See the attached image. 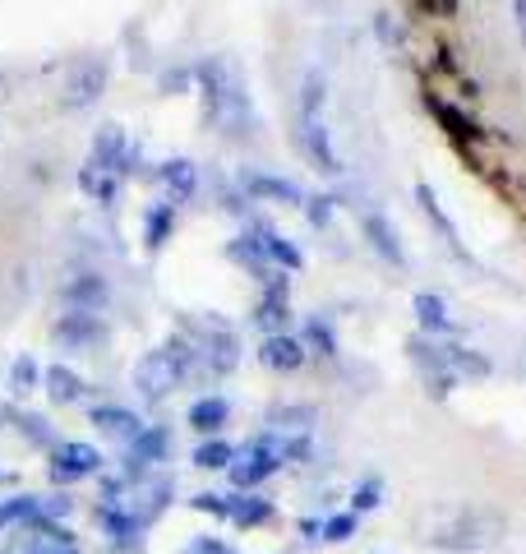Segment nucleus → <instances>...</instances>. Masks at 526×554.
I'll use <instances>...</instances> for the list:
<instances>
[{"label":"nucleus","mask_w":526,"mask_h":554,"mask_svg":"<svg viewBox=\"0 0 526 554\" xmlns=\"http://www.w3.org/2000/svg\"><path fill=\"white\" fill-rule=\"evenodd\" d=\"M420 379H425V393H430V398H448V393H453L457 388V374H420Z\"/></svg>","instance_id":"nucleus-40"},{"label":"nucleus","mask_w":526,"mask_h":554,"mask_svg":"<svg viewBox=\"0 0 526 554\" xmlns=\"http://www.w3.org/2000/svg\"><path fill=\"white\" fill-rule=\"evenodd\" d=\"M305 351H310V356H337V338H333V328L323 324V319H310V324H305Z\"/></svg>","instance_id":"nucleus-32"},{"label":"nucleus","mask_w":526,"mask_h":554,"mask_svg":"<svg viewBox=\"0 0 526 554\" xmlns=\"http://www.w3.org/2000/svg\"><path fill=\"white\" fill-rule=\"evenodd\" d=\"M494 531H499V518H485L480 513H462L453 527H434L425 541L439 545V550H453V554H467V550H480V545L494 541Z\"/></svg>","instance_id":"nucleus-5"},{"label":"nucleus","mask_w":526,"mask_h":554,"mask_svg":"<svg viewBox=\"0 0 526 554\" xmlns=\"http://www.w3.org/2000/svg\"><path fill=\"white\" fill-rule=\"evenodd\" d=\"M314 416H319L314 407H305V402H291V407H273V411H268V425H273L277 434H310Z\"/></svg>","instance_id":"nucleus-27"},{"label":"nucleus","mask_w":526,"mask_h":554,"mask_svg":"<svg viewBox=\"0 0 526 554\" xmlns=\"http://www.w3.org/2000/svg\"><path fill=\"white\" fill-rule=\"evenodd\" d=\"M360 231H365V241H370V250L379 254V259H388L393 268H407V250H402L393 222H388L379 208H365V213H360Z\"/></svg>","instance_id":"nucleus-10"},{"label":"nucleus","mask_w":526,"mask_h":554,"mask_svg":"<svg viewBox=\"0 0 526 554\" xmlns=\"http://www.w3.org/2000/svg\"><path fill=\"white\" fill-rule=\"evenodd\" d=\"M222 554H240V550H231V545H222Z\"/></svg>","instance_id":"nucleus-47"},{"label":"nucleus","mask_w":526,"mask_h":554,"mask_svg":"<svg viewBox=\"0 0 526 554\" xmlns=\"http://www.w3.org/2000/svg\"><path fill=\"white\" fill-rule=\"evenodd\" d=\"M157 181L167 185V194L176 199V204H185L194 190H199V171H194V162H185V157H176V162H167V167L157 171Z\"/></svg>","instance_id":"nucleus-24"},{"label":"nucleus","mask_w":526,"mask_h":554,"mask_svg":"<svg viewBox=\"0 0 526 554\" xmlns=\"http://www.w3.org/2000/svg\"><path fill=\"white\" fill-rule=\"evenodd\" d=\"M254 236H259V245H263V254H268V264L273 268H282V273H300V268H305V254H300L296 241H287L282 231L254 227Z\"/></svg>","instance_id":"nucleus-21"},{"label":"nucleus","mask_w":526,"mask_h":554,"mask_svg":"<svg viewBox=\"0 0 526 554\" xmlns=\"http://www.w3.org/2000/svg\"><path fill=\"white\" fill-rule=\"evenodd\" d=\"M360 531V518L356 513H333V518H323V536L319 541H328V545H342V541H351V536H356Z\"/></svg>","instance_id":"nucleus-33"},{"label":"nucleus","mask_w":526,"mask_h":554,"mask_svg":"<svg viewBox=\"0 0 526 554\" xmlns=\"http://www.w3.org/2000/svg\"><path fill=\"white\" fill-rule=\"evenodd\" d=\"M60 301L70 305V310H84V314H97L102 305L111 301V287H107V277H97V273H74L65 287H60Z\"/></svg>","instance_id":"nucleus-12"},{"label":"nucleus","mask_w":526,"mask_h":554,"mask_svg":"<svg viewBox=\"0 0 526 554\" xmlns=\"http://www.w3.org/2000/svg\"><path fill=\"white\" fill-rule=\"evenodd\" d=\"M93 425L102 434H116V439H125V444H130L134 434L144 430V425H139V416H134L130 407H93Z\"/></svg>","instance_id":"nucleus-26"},{"label":"nucleus","mask_w":526,"mask_h":554,"mask_svg":"<svg viewBox=\"0 0 526 554\" xmlns=\"http://www.w3.org/2000/svg\"><path fill=\"white\" fill-rule=\"evenodd\" d=\"M333 204L337 199H328V194H314V199H305V217H310V227H328L333 222Z\"/></svg>","instance_id":"nucleus-36"},{"label":"nucleus","mask_w":526,"mask_h":554,"mask_svg":"<svg viewBox=\"0 0 526 554\" xmlns=\"http://www.w3.org/2000/svg\"><path fill=\"white\" fill-rule=\"evenodd\" d=\"M79 185H84L88 194H97V199H102V204H111V199H116V181H102V176H97L93 167H88L84 176H79Z\"/></svg>","instance_id":"nucleus-39"},{"label":"nucleus","mask_w":526,"mask_h":554,"mask_svg":"<svg viewBox=\"0 0 526 554\" xmlns=\"http://www.w3.org/2000/svg\"><path fill=\"white\" fill-rule=\"evenodd\" d=\"M513 19H517V33L526 42V0H513Z\"/></svg>","instance_id":"nucleus-45"},{"label":"nucleus","mask_w":526,"mask_h":554,"mask_svg":"<svg viewBox=\"0 0 526 554\" xmlns=\"http://www.w3.org/2000/svg\"><path fill=\"white\" fill-rule=\"evenodd\" d=\"M14 425H19V430H24L33 444H51V434L42 430V421H37V416H14Z\"/></svg>","instance_id":"nucleus-42"},{"label":"nucleus","mask_w":526,"mask_h":554,"mask_svg":"<svg viewBox=\"0 0 526 554\" xmlns=\"http://www.w3.org/2000/svg\"><path fill=\"white\" fill-rule=\"evenodd\" d=\"M5 97H10V74L0 70V102H5Z\"/></svg>","instance_id":"nucleus-46"},{"label":"nucleus","mask_w":526,"mask_h":554,"mask_svg":"<svg viewBox=\"0 0 526 554\" xmlns=\"http://www.w3.org/2000/svg\"><path fill=\"white\" fill-rule=\"evenodd\" d=\"M171 227H176V208H171V204L153 208V213H148V222H144V241H148V250H157V245L167 241Z\"/></svg>","instance_id":"nucleus-30"},{"label":"nucleus","mask_w":526,"mask_h":554,"mask_svg":"<svg viewBox=\"0 0 526 554\" xmlns=\"http://www.w3.org/2000/svg\"><path fill=\"white\" fill-rule=\"evenodd\" d=\"M102 467V453L84 439H65V444L51 448V481L56 485H70V481H84L93 471Z\"/></svg>","instance_id":"nucleus-7"},{"label":"nucleus","mask_w":526,"mask_h":554,"mask_svg":"<svg viewBox=\"0 0 526 554\" xmlns=\"http://www.w3.org/2000/svg\"><path fill=\"white\" fill-rule=\"evenodd\" d=\"M245 194L254 199H273V204H291V208H305V190L287 176H263V171H245Z\"/></svg>","instance_id":"nucleus-17"},{"label":"nucleus","mask_w":526,"mask_h":554,"mask_svg":"<svg viewBox=\"0 0 526 554\" xmlns=\"http://www.w3.org/2000/svg\"><path fill=\"white\" fill-rule=\"evenodd\" d=\"M411 310H416L420 333H430V338H453L457 333V319L448 314V301L434 296V291H416V296H411Z\"/></svg>","instance_id":"nucleus-14"},{"label":"nucleus","mask_w":526,"mask_h":554,"mask_svg":"<svg viewBox=\"0 0 526 554\" xmlns=\"http://www.w3.org/2000/svg\"><path fill=\"white\" fill-rule=\"evenodd\" d=\"M300 148L310 153V162L323 171V176H337V171H342V157L333 153V139H328V125H323L319 116L300 125Z\"/></svg>","instance_id":"nucleus-16"},{"label":"nucleus","mask_w":526,"mask_h":554,"mask_svg":"<svg viewBox=\"0 0 526 554\" xmlns=\"http://www.w3.org/2000/svg\"><path fill=\"white\" fill-rule=\"evenodd\" d=\"M171 453V430L167 425H144V430L130 439V453H125V481H144V471L153 462H162Z\"/></svg>","instance_id":"nucleus-8"},{"label":"nucleus","mask_w":526,"mask_h":554,"mask_svg":"<svg viewBox=\"0 0 526 554\" xmlns=\"http://www.w3.org/2000/svg\"><path fill=\"white\" fill-rule=\"evenodd\" d=\"M51 338L70 351H88V347H102V342H107V324H102V314L70 310L56 328H51Z\"/></svg>","instance_id":"nucleus-9"},{"label":"nucleus","mask_w":526,"mask_h":554,"mask_svg":"<svg viewBox=\"0 0 526 554\" xmlns=\"http://www.w3.org/2000/svg\"><path fill=\"white\" fill-rule=\"evenodd\" d=\"M65 513H70V499H65V494H51V499H37V513H33V518H42V522H60Z\"/></svg>","instance_id":"nucleus-38"},{"label":"nucleus","mask_w":526,"mask_h":554,"mask_svg":"<svg viewBox=\"0 0 526 554\" xmlns=\"http://www.w3.org/2000/svg\"><path fill=\"white\" fill-rule=\"evenodd\" d=\"M425 111H430L434 121L443 125V134H448V139H453L462 153H471L476 144H485V130H480V121L471 116V111L457 107V102H448V97L425 93Z\"/></svg>","instance_id":"nucleus-6"},{"label":"nucleus","mask_w":526,"mask_h":554,"mask_svg":"<svg viewBox=\"0 0 526 554\" xmlns=\"http://www.w3.org/2000/svg\"><path fill=\"white\" fill-rule=\"evenodd\" d=\"M236 453L240 448L236 444H227V439H204V444L194 448V467H204V471H227L231 462H236Z\"/></svg>","instance_id":"nucleus-28"},{"label":"nucleus","mask_w":526,"mask_h":554,"mask_svg":"<svg viewBox=\"0 0 526 554\" xmlns=\"http://www.w3.org/2000/svg\"><path fill=\"white\" fill-rule=\"evenodd\" d=\"M199 88H204V102H208V121H213L222 134L240 139V134L254 130L250 93H245L240 74L231 70L222 56H208V61L199 65Z\"/></svg>","instance_id":"nucleus-1"},{"label":"nucleus","mask_w":526,"mask_h":554,"mask_svg":"<svg viewBox=\"0 0 526 554\" xmlns=\"http://www.w3.org/2000/svg\"><path fill=\"white\" fill-rule=\"evenodd\" d=\"M407 356L420 374H443L448 370V338H430V333H411L407 338ZM453 374V370H448Z\"/></svg>","instance_id":"nucleus-18"},{"label":"nucleus","mask_w":526,"mask_h":554,"mask_svg":"<svg viewBox=\"0 0 526 554\" xmlns=\"http://www.w3.org/2000/svg\"><path fill=\"white\" fill-rule=\"evenodd\" d=\"M416 204H420V213H425V217H430V222H434V227H439L443 245H448V250H453V254H457V259H467V264H471V254H467V245H462V231H457V222H453V217L443 213V204H439V194H434V190H430V185H425V181H420V185H416Z\"/></svg>","instance_id":"nucleus-15"},{"label":"nucleus","mask_w":526,"mask_h":554,"mask_svg":"<svg viewBox=\"0 0 526 554\" xmlns=\"http://www.w3.org/2000/svg\"><path fill=\"white\" fill-rule=\"evenodd\" d=\"M185 421H190L199 434H208V439H213V434L231 421V402L227 398H199L190 407V416H185Z\"/></svg>","instance_id":"nucleus-25"},{"label":"nucleus","mask_w":526,"mask_h":554,"mask_svg":"<svg viewBox=\"0 0 526 554\" xmlns=\"http://www.w3.org/2000/svg\"><path fill=\"white\" fill-rule=\"evenodd\" d=\"M180 554H222V541H217V536H194Z\"/></svg>","instance_id":"nucleus-43"},{"label":"nucleus","mask_w":526,"mask_h":554,"mask_svg":"<svg viewBox=\"0 0 526 554\" xmlns=\"http://www.w3.org/2000/svg\"><path fill=\"white\" fill-rule=\"evenodd\" d=\"M33 384H37V365L28 361V356H19V361H14V370H10V388H14V393H28Z\"/></svg>","instance_id":"nucleus-37"},{"label":"nucleus","mask_w":526,"mask_h":554,"mask_svg":"<svg viewBox=\"0 0 526 554\" xmlns=\"http://www.w3.org/2000/svg\"><path fill=\"white\" fill-rule=\"evenodd\" d=\"M305 361H310V351H305V342H300V338H291V333H273V338H263V347H259L263 370L296 374Z\"/></svg>","instance_id":"nucleus-11"},{"label":"nucleus","mask_w":526,"mask_h":554,"mask_svg":"<svg viewBox=\"0 0 526 554\" xmlns=\"http://www.w3.org/2000/svg\"><path fill=\"white\" fill-rule=\"evenodd\" d=\"M254 324L273 338V333H287V324H291V301H287V277L277 273L273 282H268V291H263V301H259V310H254Z\"/></svg>","instance_id":"nucleus-13"},{"label":"nucleus","mask_w":526,"mask_h":554,"mask_svg":"<svg viewBox=\"0 0 526 554\" xmlns=\"http://www.w3.org/2000/svg\"><path fill=\"white\" fill-rule=\"evenodd\" d=\"M125 162H130V144H125V130H116V125H102L93 139V167L97 171H125Z\"/></svg>","instance_id":"nucleus-19"},{"label":"nucleus","mask_w":526,"mask_h":554,"mask_svg":"<svg viewBox=\"0 0 526 554\" xmlns=\"http://www.w3.org/2000/svg\"><path fill=\"white\" fill-rule=\"evenodd\" d=\"M199 513H213V518H231V494H213V490H204V494H194L190 499Z\"/></svg>","instance_id":"nucleus-35"},{"label":"nucleus","mask_w":526,"mask_h":554,"mask_svg":"<svg viewBox=\"0 0 526 554\" xmlns=\"http://www.w3.org/2000/svg\"><path fill=\"white\" fill-rule=\"evenodd\" d=\"M37 513V494H19V499H5L0 504V531L14 527V522H28Z\"/></svg>","instance_id":"nucleus-34"},{"label":"nucleus","mask_w":526,"mask_h":554,"mask_svg":"<svg viewBox=\"0 0 526 554\" xmlns=\"http://www.w3.org/2000/svg\"><path fill=\"white\" fill-rule=\"evenodd\" d=\"M300 536H305V541H319V536H323V518H305V522H300Z\"/></svg>","instance_id":"nucleus-44"},{"label":"nucleus","mask_w":526,"mask_h":554,"mask_svg":"<svg viewBox=\"0 0 526 554\" xmlns=\"http://www.w3.org/2000/svg\"><path fill=\"white\" fill-rule=\"evenodd\" d=\"M194 347H199V361H204V370L213 374V379H222V374L236 370L240 361V338L231 333L222 319H199L194 324Z\"/></svg>","instance_id":"nucleus-2"},{"label":"nucleus","mask_w":526,"mask_h":554,"mask_svg":"<svg viewBox=\"0 0 526 554\" xmlns=\"http://www.w3.org/2000/svg\"><path fill=\"white\" fill-rule=\"evenodd\" d=\"M107 79H111L107 61H102V56H84V61H74L70 74H65V97H60V102L70 111L93 107L97 97L107 93Z\"/></svg>","instance_id":"nucleus-4"},{"label":"nucleus","mask_w":526,"mask_h":554,"mask_svg":"<svg viewBox=\"0 0 526 554\" xmlns=\"http://www.w3.org/2000/svg\"><path fill=\"white\" fill-rule=\"evenodd\" d=\"M420 14H434V19H453L457 14V0H416Z\"/></svg>","instance_id":"nucleus-41"},{"label":"nucleus","mask_w":526,"mask_h":554,"mask_svg":"<svg viewBox=\"0 0 526 554\" xmlns=\"http://www.w3.org/2000/svg\"><path fill=\"white\" fill-rule=\"evenodd\" d=\"M185 384L180 379V365H176V356H171L167 347H153V351H144L139 356V365H134V388L144 393V398H167V393H176V388Z\"/></svg>","instance_id":"nucleus-3"},{"label":"nucleus","mask_w":526,"mask_h":554,"mask_svg":"<svg viewBox=\"0 0 526 554\" xmlns=\"http://www.w3.org/2000/svg\"><path fill=\"white\" fill-rule=\"evenodd\" d=\"M448 370H453L457 379H490L494 365H490L485 351L462 347V342H448Z\"/></svg>","instance_id":"nucleus-23"},{"label":"nucleus","mask_w":526,"mask_h":554,"mask_svg":"<svg viewBox=\"0 0 526 554\" xmlns=\"http://www.w3.org/2000/svg\"><path fill=\"white\" fill-rule=\"evenodd\" d=\"M379 504H383V481H379V476H365V481L351 490V513L365 518V513H374Z\"/></svg>","instance_id":"nucleus-31"},{"label":"nucleus","mask_w":526,"mask_h":554,"mask_svg":"<svg viewBox=\"0 0 526 554\" xmlns=\"http://www.w3.org/2000/svg\"><path fill=\"white\" fill-rule=\"evenodd\" d=\"M42 384H47V393H51V402H60V407H70V402H79L84 398V379L70 370V365H47L42 370Z\"/></svg>","instance_id":"nucleus-22"},{"label":"nucleus","mask_w":526,"mask_h":554,"mask_svg":"<svg viewBox=\"0 0 526 554\" xmlns=\"http://www.w3.org/2000/svg\"><path fill=\"white\" fill-rule=\"evenodd\" d=\"M273 518H277L273 499H263V494H254V490L231 494V518L227 522H236V527H268Z\"/></svg>","instance_id":"nucleus-20"},{"label":"nucleus","mask_w":526,"mask_h":554,"mask_svg":"<svg viewBox=\"0 0 526 554\" xmlns=\"http://www.w3.org/2000/svg\"><path fill=\"white\" fill-rule=\"evenodd\" d=\"M323 97H328V79H323L319 70H310V74H305V84H300V116H305V121L319 116Z\"/></svg>","instance_id":"nucleus-29"}]
</instances>
